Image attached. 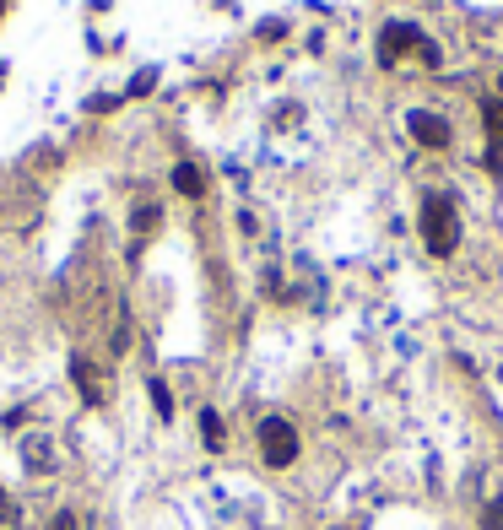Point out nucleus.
Returning a JSON list of instances; mask_svg holds the SVG:
<instances>
[{
    "instance_id": "obj_1",
    "label": "nucleus",
    "mask_w": 503,
    "mask_h": 530,
    "mask_svg": "<svg viewBox=\"0 0 503 530\" xmlns=\"http://www.w3.org/2000/svg\"><path fill=\"white\" fill-rule=\"evenodd\" d=\"M422 238H428L433 255H455L460 217H455V206H449L444 195H428V201H422Z\"/></svg>"
},
{
    "instance_id": "obj_2",
    "label": "nucleus",
    "mask_w": 503,
    "mask_h": 530,
    "mask_svg": "<svg viewBox=\"0 0 503 530\" xmlns=\"http://www.w3.org/2000/svg\"><path fill=\"white\" fill-rule=\"evenodd\" d=\"M255 439H260V455H266V466H276V471L298 460V428H293L287 417H266Z\"/></svg>"
},
{
    "instance_id": "obj_3",
    "label": "nucleus",
    "mask_w": 503,
    "mask_h": 530,
    "mask_svg": "<svg viewBox=\"0 0 503 530\" xmlns=\"http://www.w3.org/2000/svg\"><path fill=\"white\" fill-rule=\"evenodd\" d=\"M406 125H412V136H417L428 152H444V147H449V125H444L439 114H428V109H412V119H406Z\"/></svg>"
},
{
    "instance_id": "obj_4",
    "label": "nucleus",
    "mask_w": 503,
    "mask_h": 530,
    "mask_svg": "<svg viewBox=\"0 0 503 530\" xmlns=\"http://www.w3.org/2000/svg\"><path fill=\"white\" fill-rule=\"evenodd\" d=\"M71 379H76V390H82V401H92V406L109 401V384H103V374L87 363V357H71Z\"/></svg>"
},
{
    "instance_id": "obj_5",
    "label": "nucleus",
    "mask_w": 503,
    "mask_h": 530,
    "mask_svg": "<svg viewBox=\"0 0 503 530\" xmlns=\"http://www.w3.org/2000/svg\"><path fill=\"white\" fill-rule=\"evenodd\" d=\"M22 466H28L33 476L55 471V444H49V433H28V439H22Z\"/></svg>"
},
{
    "instance_id": "obj_6",
    "label": "nucleus",
    "mask_w": 503,
    "mask_h": 530,
    "mask_svg": "<svg viewBox=\"0 0 503 530\" xmlns=\"http://www.w3.org/2000/svg\"><path fill=\"white\" fill-rule=\"evenodd\" d=\"M412 44H422V33L412 28V22H390L385 44H379V60H385V65H395V55H401V49H412Z\"/></svg>"
},
{
    "instance_id": "obj_7",
    "label": "nucleus",
    "mask_w": 503,
    "mask_h": 530,
    "mask_svg": "<svg viewBox=\"0 0 503 530\" xmlns=\"http://www.w3.org/2000/svg\"><path fill=\"white\" fill-rule=\"evenodd\" d=\"M174 190L195 201V195H201V168H195V163H179V168H174Z\"/></svg>"
},
{
    "instance_id": "obj_8",
    "label": "nucleus",
    "mask_w": 503,
    "mask_h": 530,
    "mask_svg": "<svg viewBox=\"0 0 503 530\" xmlns=\"http://www.w3.org/2000/svg\"><path fill=\"white\" fill-rule=\"evenodd\" d=\"M147 390H152V406H157V417L168 422V417H174V395H168V384H163V379H152Z\"/></svg>"
},
{
    "instance_id": "obj_9",
    "label": "nucleus",
    "mask_w": 503,
    "mask_h": 530,
    "mask_svg": "<svg viewBox=\"0 0 503 530\" xmlns=\"http://www.w3.org/2000/svg\"><path fill=\"white\" fill-rule=\"evenodd\" d=\"M201 439H206V449H222V417L217 412H201Z\"/></svg>"
},
{
    "instance_id": "obj_10",
    "label": "nucleus",
    "mask_w": 503,
    "mask_h": 530,
    "mask_svg": "<svg viewBox=\"0 0 503 530\" xmlns=\"http://www.w3.org/2000/svg\"><path fill=\"white\" fill-rule=\"evenodd\" d=\"M482 530H503V503H487L482 509Z\"/></svg>"
},
{
    "instance_id": "obj_11",
    "label": "nucleus",
    "mask_w": 503,
    "mask_h": 530,
    "mask_svg": "<svg viewBox=\"0 0 503 530\" xmlns=\"http://www.w3.org/2000/svg\"><path fill=\"white\" fill-rule=\"evenodd\" d=\"M152 222H157V206H141V211H136V233H147Z\"/></svg>"
},
{
    "instance_id": "obj_12",
    "label": "nucleus",
    "mask_w": 503,
    "mask_h": 530,
    "mask_svg": "<svg viewBox=\"0 0 503 530\" xmlns=\"http://www.w3.org/2000/svg\"><path fill=\"white\" fill-rule=\"evenodd\" d=\"M487 125H493L498 130V136H503V103L493 98V103H487Z\"/></svg>"
},
{
    "instance_id": "obj_13",
    "label": "nucleus",
    "mask_w": 503,
    "mask_h": 530,
    "mask_svg": "<svg viewBox=\"0 0 503 530\" xmlns=\"http://www.w3.org/2000/svg\"><path fill=\"white\" fill-rule=\"evenodd\" d=\"M55 530H76V514H55Z\"/></svg>"
},
{
    "instance_id": "obj_14",
    "label": "nucleus",
    "mask_w": 503,
    "mask_h": 530,
    "mask_svg": "<svg viewBox=\"0 0 503 530\" xmlns=\"http://www.w3.org/2000/svg\"><path fill=\"white\" fill-rule=\"evenodd\" d=\"M498 87H503V76H498Z\"/></svg>"
}]
</instances>
